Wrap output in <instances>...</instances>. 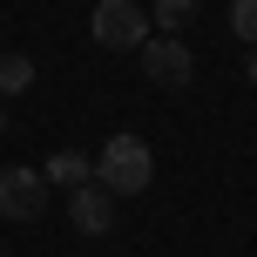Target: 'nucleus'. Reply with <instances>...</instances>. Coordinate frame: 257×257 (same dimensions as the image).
<instances>
[{
	"mask_svg": "<svg viewBox=\"0 0 257 257\" xmlns=\"http://www.w3.org/2000/svg\"><path fill=\"white\" fill-rule=\"evenodd\" d=\"M88 34H95V48L128 54V48H142V41H149V14H142L136 0H95V14H88Z\"/></svg>",
	"mask_w": 257,
	"mask_h": 257,
	"instance_id": "3",
	"label": "nucleus"
},
{
	"mask_svg": "<svg viewBox=\"0 0 257 257\" xmlns=\"http://www.w3.org/2000/svg\"><path fill=\"white\" fill-rule=\"evenodd\" d=\"M48 183H54V190H81V183H95V156L54 149V156H48Z\"/></svg>",
	"mask_w": 257,
	"mask_h": 257,
	"instance_id": "6",
	"label": "nucleus"
},
{
	"mask_svg": "<svg viewBox=\"0 0 257 257\" xmlns=\"http://www.w3.org/2000/svg\"><path fill=\"white\" fill-rule=\"evenodd\" d=\"M149 176H156V149H149L142 136H128V128L95 149V183H102L108 196H142Z\"/></svg>",
	"mask_w": 257,
	"mask_h": 257,
	"instance_id": "1",
	"label": "nucleus"
},
{
	"mask_svg": "<svg viewBox=\"0 0 257 257\" xmlns=\"http://www.w3.org/2000/svg\"><path fill=\"white\" fill-rule=\"evenodd\" d=\"M230 34L257 48V0H230Z\"/></svg>",
	"mask_w": 257,
	"mask_h": 257,
	"instance_id": "9",
	"label": "nucleus"
},
{
	"mask_svg": "<svg viewBox=\"0 0 257 257\" xmlns=\"http://www.w3.org/2000/svg\"><path fill=\"white\" fill-rule=\"evenodd\" d=\"M0 136H7V115H0Z\"/></svg>",
	"mask_w": 257,
	"mask_h": 257,
	"instance_id": "11",
	"label": "nucleus"
},
{
	"mask_svg": "<svg viewBox=\"0 0 257 257\" xmlns=\"http://www.w3.org/2000/svg\"><path fill=\"white\" fill-rule=\"evenodd\" d=\"M136 54H142L149 88H163V95H183V88L196 81V54H190V41H183V34H149Z\"/></svg>",
	"mask_w": 257,
	"mask_h": 257,
	"instance_id": "2",
	"label": "nucleus"
},
{
	"mask_svg": "<svg viewBox=\"0 0 257 257\" xmlns=\"http://www.w3.org/2000/svg\"><path fill=\"white\" fill-rule=\"evenodd\" d=\"M190 14H196V0H156V34H183V27H190Z\"/></svg>",
	"mask_w": 257,
	"mask_h": 257,
	"instance_id": "7",
	"label": "nucleus"
},
{
	"mask_svg": "<svg viewBox=\"0 0 257 257\" xmlns=\"http://www.w3.org/2000/svg\"><path fill=\"white\" fill-rule=\"evenodd\" d=\"M27 81H34V61L27 54H0V95H21Z\"/></svg>",
	"mask_w": 257,
	"mask_h": 257,
	"instance_id": "8",
	"label": "nucleus"
},
{
	"mask_svg": "<svg viewBox=\"0 0 257 257\" xmlns=\"http://www.w3.org/2000/svg\"><path fill=\"white\" fill-rule=\"evenodd\" d=\"M250 81H257V48H250Z\"/></svg>",
	"mask_w": 257,
	"mask_h": 257,
	"instance_id": "10",
	"label": "nucleus"
},
{
	"mask_svg": "<svg viewBox=\"0 0 257 257\" xmlns=\"http://www.w3.org/2000/svg\"><path fill=\"white\" fill-rule=\"evenodd\" d=\"M41 203H48V169H27V163L0 169V217L7 223H34Z\"/></svg>",
	"mask_w": 257,
	"mask_h": 257,
	"instance_id": "4",
	"label": "nucleus"
},
{
	"mask_svg": "<svg viewBox=\"0 0 257 257\" xmlns=\"http://www.w3.org/2000/svg\"><path fill=\"white\" fill-rule=\"evenodd\" d=\"M68 223H75L81 237H102L108 223H115V196H108L102 183H81V190H68Z\"/></svg>",
	"mask_w": 257,
	"mask_h": 257,
	"instance_id": "5",
	"label": "nucleus"
}]
</instances>
